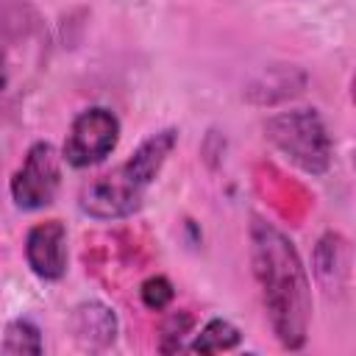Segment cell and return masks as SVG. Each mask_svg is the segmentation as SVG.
<instances>
[{"label": "cell", "mask_w": 356, "mask_h": 356, "mask_svg": "<svg viewBox=\"0 0 356 356\" xmlns=\"http://www.w3.org/2000/svg\"><path fill=\"white\" fill-rule=\"evenodd\" d=\"M250 267L261 292V303L275 339L298 350L309 337L312 284L295 242L273 222L253 217L250 222Z\"/></svg>", "instance_id": "6da1fadb"}, {"label": "cell", "mask_w": 356, "mask_h": 356, "mask_svg": "<svg viewBox=\"0 0 356 356\" xmlns=\"http://www.w3.org/2000/svg\"><path fill=\"white\" fill-rule=\"evenodd\" d=\"M178 142L175 128H161L139 142V147L111 172L89 181L81 189L78 206L83 214L95 220H122L131 217L142 200L150 184L159 178L161 167L167 164L172 147Z\"/></svg>", "instance_id": "7a4b0ae2"}, {"label": "cell", "mask_w": 356, "mask_h": 356, "mask_svg": "<svg viewBox=\"0 0 356 356\" xmlns=\"http://www.w3.org/2000/svg\"><path fill=\"white\" fill-rule=\"evenodd\" d=\"M264 136L270 145L295 167L309 175H323L331 167L334 142L314 108L278 111L264 122Z\"/></svg>", "instance_id": "3957f363"}, {"label": "cell", "mask_w": 356, "mask_h": 356, "mask_svg": "<svg viewBox=\"0 0 356 356\" xmlns=\"http://www.w3.org/2000/svg\"><path fill=\"white\" fill-rule=\"evenodd\" d=\"M117 142H120L117 114L111 108L92 106L72 120L70 134L61 147V159L75 170H86V167L106 161L111 150L117 147Z\"/></svg>", "instance_id": "277c9868"}, {"label": "cell", "mask_w": 356, "mask_h": 356, "mask_svg": "<svg viewBox=\"0 0 356 356\" xmlns=\"http://www.w3.org/2000/svg\"><path fill=\"white\" fill-rule=\"evenodd\" d=\"M61 186V156L50 142H33L25 161L11 175V200L22 211H39L56 200Z\"/></svg>", "instance_id": "5b68a950"}, {"label": "cell", "mask_w": 356, "mask_h": 356, "mask_svg": "<svg viewBox=\"0 0 356 356\" xmlns=\"http://www.w3.org/2000/svg\"><path fill=\"white\" fill-rule=\"evenodd\" d=\"M25 261L42 281H58L67 273V228L61 220L36 222L25 236Z\"/></svg>", "instance_id": "8992f818"}, {"label": "cell", "mask_w": 356, "mask_h": 356, "mask_svg": "<svg viewBox=\"0 0 356 356\" xmlns=\"http://www.w3.org/2000/svg\"><path fill=\"white\" fill-rule=\"evenodd\" d=\"M70 331H72V339L78 342V348H83V350H106V348L114 345L120 323H117V314L106 303L83 300L70 314Z\"/></svg>", "instance_id": "52a82bcc"}, {"label": "cell", "mask_w": 356, "mask_h": 356, "mask_svg": "<svg viewBox=\"0 0 356 356\" xmlns=\"http://www.w3.org/2000/svg\"><path fill=\"white\" fill-rule=\"evenodd\" d=\"M348 242L339 234H325L314 248V273L325 286H342L348 278Z\"/></svg>", "instance_id": "ba28073f"}, {"label": "cell", "mask_w": 356, "mask_h": 356, "mask_svg": "<svg viewBox=\"0 0 356 356\" xmlns=\"http://www.w3.org/2000/svg\"><path fill=\"white\" fill-rule=\"evenodd\" d=\"M239 339H242V334L234 323H228L222 317H214L195 334V339L186 348L195 350V353H222V350L236 348Z\"/></svg>", "instance_id": "9c48e42d"}, {"label": "cell", "mask_w": 356, "mask_h": 356, "mask_svg": "<svg viewBox=\"0 0 356 356\" xmlns=\"http://www.w3.org/2000/svg\"><path fill=\"white\" fill-rule=\"evenodd\" d=\"M44 350V342H42V331L36 328L33 320L28 317H17L6 325V334H3V342H0V353H31V356H39Z\"/></svg>", "instance_id": "30bf717a"}, {"label": "cell", "mask_w": 356, "mask_h": 356, "mask_svg": "<svg viewBox=\"0 0 356 356\" xmlns=\"http://www.w3.org/2000/svg\"><path fill=\"white\" fill-rule=\"evenodd\" d=\"M139 298H142V303H145L147 309L161 312V309H167V306L172 303L175 289H172L170 278H164V275H150L147 281H142V286H139Z\"/></svg>", "instance_id": "8fae6325"}, {"label": "cell", "mask_w": 356, "mask_h": 356, "mask_svg": "<svg viewBox=\"0 0 356 356\" xmlns=\"http://www.w3.org/2000/svg\"><path fill=\"white\" fill-rule=\"evenodd\" d=\"M192 331V317L186 314V312H178V314H172L167 323H164V328H161V350L164 353H175V350H181L184 348V337Z\"/></svg>", "instance_id": "7c38bea8"}, {"label": "cell", "mask_w": 356, "mask_h": 356, "mask_svg": "<svg viewBox=\"0 0 356 356\" xmlns=\"http://www.w3.org/2000/svg\"><path fill=\"white\" fill-rule=\"evenodd\" d=\"M6 86H8V61H6V56L0 50V95L6 92Z\"/></svg>", "instance_id": "4fadbf2b"}]
</instances>
